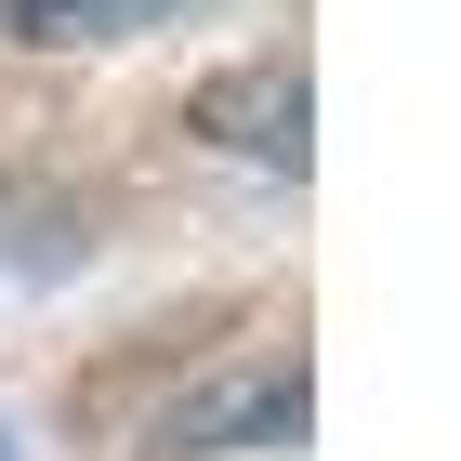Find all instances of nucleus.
<instances>
[{
    "mask_svg": "<svg viewBox=\"0 0 461 461\" xmlns=\"http://www.w3.org/2000/svg\"><path fill=\"white\" fill-rule=\"evenodd\" d=\"M172 0H0V27L14 40H132V27H158Z\"/></svg>",
    "mask_w": 461,
    "mask_h": 461,
    "instance_id": "7ed1b4c3",
    "label": "nucleus"
},
{
    "mask_svg": "<svg viewBox=\"0 0 461 461\" xmlns=\"http://www.w3.org/2000/svg\"><path fill=\"white\" fill-rule=\"evenodd\" d=\"M185 119H198V132L212 145H238V158H264V172H303V67H277V53H264V67H224V79H198V93H185Z\"/></svg>",
    "mask_w": 461,
    "mask_h": 461,
    "instance_id": "f257e3e1",
    "label": "nucleus"
},
{
    "mask_svg": "<svg viewBox=\"0 0 461 461\" xmlns=\"http://www.w3.org/2000/svg\"><path fill=\"white\" fill-rule=\"evenodd\" d=\"M172 448H303V356H264V369H238V383L185 395Z\"/></svg>",
    "mask_w": 461,
    "mask_h": 461,
    "instance_id": "f03ea898",
    "label": "nucleus"
}]
</instances>
